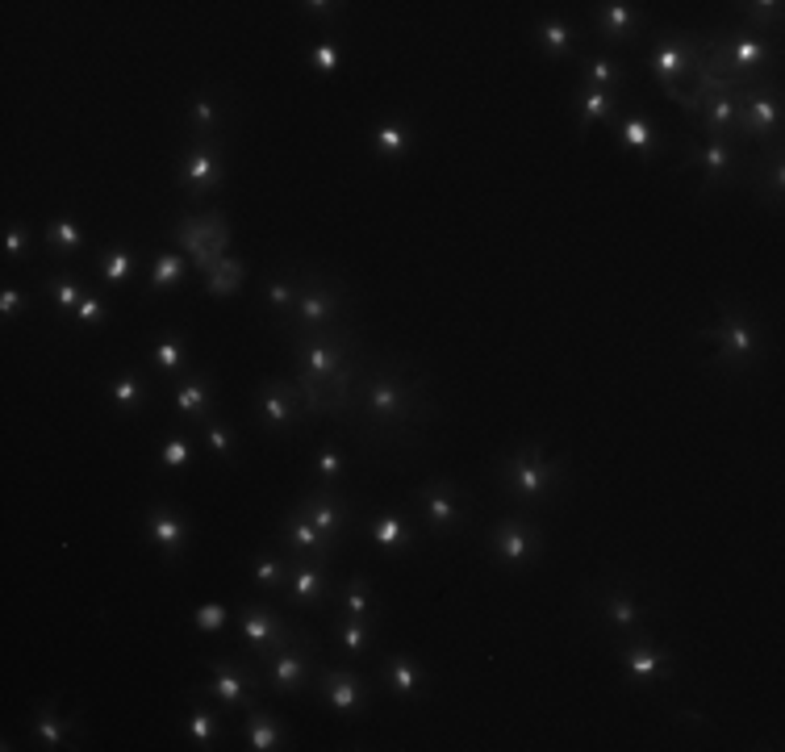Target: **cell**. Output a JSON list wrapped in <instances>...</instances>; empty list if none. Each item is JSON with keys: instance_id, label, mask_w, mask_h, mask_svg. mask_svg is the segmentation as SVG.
Instances as JSON below:
<instances>
[{"instance_id": "836d02e7", "label": "cell", "mask_w": 785, "mask_h": 752, "mask_svg": "<svg viewBox=\"0 0 785 752\" xmlns=\"http://www.w3.org/2000/svg\"><path fill=\"white\" fill-rule=\"evenodd\" d=\"M184 276H188V260H184V255H176V251H159L155 255V264H151V289L155 293L159 289H176Z\"/></svg>"}, {"instance_id": "f6af8a7d", "label": "cell", "mask_w": 785, "mask_h": 752, "mask_svg": "<svg viewBox=\"0 0 785 752\" xmlns=\"http://www.w3.org/2000/svg\"><path fill=\"white\" fill-rule=\"evenodd\" d=\"M188 464H193V443H188L184 435H172L159 448V468H172V473H180V468H188Z\"/></svg>"}, {"instance_id": "4dcf8cb0", "label": "cell", "mask_w": 785, "mask_h": 752, "mask_svg": "<svg viewBox=\"0 0 785 752\" xmlns=\"http://www.w3.org/2000/svg\"><path fill=\"white\" fill-rule=\"evenodd\" d=\"M539 46H543L547 59L573 55V26H568V21H560V17H547L543 26H539Z\"/></svg>"}, {"instance_id": "ba28073f", "label": "cell", "mask_w": 785, "mask_h": 752, "mask_svg": "<svg viewBox=\"0 0 785 752\" xmlns=\"http://www.w3.org/2000/svg\"><path fill=\"white\" fill-rule=\"evenodd\" d=\"M543 548V535L535 527H527L522 519H506L493 531V556L506 564V569H522L527 560H535Z\"/></svg>"}, {"instance_id": "9f6ffc18", "label": "cell", "mask_w": 785, "mask_h": 752, "mask_svg": "<svg viewBox=\"0 0 785 752\" xmlns=\"http://www.w3.org/2000/svg\"><path fill=\"white\" fill-rule=\"evenodd\" d=\"M76 318H80V322H88V326H97V322H105V301H101L97 293H84V301H80V310H76Z\"/></svg>"}, {"instance_id": "5b68a950", "label": "cell", "mask_w": 785, "mask_h": 752, "mask_svg": "<svg viewBox=\"0 0 785 752\" xmlns=\"http://www.w3.org/2000/svg\"><path fill=\"white\" fill-rule=\"evenodd\" d=\"M698 42L694 38H685V34H664L660 38V46L652 51V72H656V80L664 84V92H669V101L677 97V80L689 72V67H698Z\"/></svg>"}, {"instance_id": "2e32d148", "label": "cell", "mask_w": 785, "mask_h": 752, "mask_svg": "<svg viewBox=\"0 0 785 752\" xmlns=\"http://www.w3.org/2000/svg\"><path fill=\"white\" fill-rule=\"evenodd\" d=\"M593 26H598V34L614 46H627L635 42L639 26H644V17H639L635 5H623V0H606V5L593 9Z\"/></svg>"}, {"instance_id": "b9f144b4", "label": "cell", "mask_w": 785, "mask_h": 752, "mask_svg": "<svg viewBox=\"0 0 785 752\" xmlns=\"http://www.w3.org/2000/svg\"><path fill=\"white\" fill-rule=\"evenodd\" d=\"M343 610L351 619H372V590H368V581L364 577H351L347 581V594H343Z\"/></svg>"}, {"instance_id": "7bdbcfd3", "label": "cell", "mask_w": 785, "mask_h": 752, "mask_svg": "<svg viewBox=\"0 0 785 752\" xmlns=\"http://www.w3.org/2000/svg\"><path fill=\"white\" fill-rule=\"evenodd\" d=\"M151 364H155L159 372H176V368L184 364V339H180V335H163V339L155 343V351H151Z\"/></svg>"}, {"instance_id": "d4e9b609", "label": "cell", "mask_w": 785, "mask_h": 752, "mask_svg": "<svg viewBox=\"0 0 785 752\" xmlns=\"http://www.w3.org/2000/svg\"><path fill=\"white\" fill-rule=\"evenodd\" d=\"M280 531H284V544H289L293 552H301V556H326V552H330V544L322 539V531L309 523L301 510H293L289 519H284Z\"/></svg>"}, {"instance_id": "52a82bcc", "label": "cell", "mask_w": 785, "mask_h": 752, "mask_svg": "<svg viewBox=\"0 0 785 752\" xmlns=\"http://www.w3.org/2000/svg\"><path fill=\"white\" fill-rule=\"evenodd\" d=\"M418 502H422L426 523L439 527V531H456V527H464V519H468L464 493L451 485V481H431V485H422V489H418Z\"/></svg>"}, {"instance_id": "4fadbf2b", "label": "cell", "mask_w": 785, "mask_h": 752, "mask_svg": "<svg viewBox=\"0 0 785 752\" xmlns=\"http://www.w3.org/2000/svg\"><path fill=\"white\" fill-rule=\"evenodd\" d=\"M301 514L309 523H314L318 531H322V539L330 548H335V539L343 535V527H347V506H343V498L335 489H318V493H309V498L301 502Z\"/></svg>"}, {"instance_id": "f546056e", "label": "cell", "mask_w": 785, "mask_h": 752, "mask_svg": "<svg viewBox=\"0 0 785 752\" xmlns=\"http://www.w3.org/2000/svg\"><path fill=\"white\" fill-rule=\"evenodd\" d=\"M372 147H376L380 159H401V155L414 147V134H410L406 122H397V117H393V122H385V126L372 134Z\"/></svg>"}, {"instance_id": "e575fe53", "label": "cell", "mask_w": 785, "mask_h": 752, "mask_svg": "<svg viewBox=\"0 0 785 752\" xmlns=\"http://www.w3.org/2000/svg\"><path fill=\"white\" fill-rule=\"evenodd\" d=\"M239 285H243V264L234 260V255H222L218 264H213V272L205 276V289L213 293V297H226V293H239Z\"/></svg>"}, {"instance_id": "f1b7e54d", "label": "cell", "mask_w": 785, "mask_h": 752, "mask_svg": "<svg viewBox=\"0 0 785 752\" xmlns=\"http://www.w3.org/2000/svg\"><path fill=\"white\" fill-rule=\"evenodd\" d=\"M209 397H213V381H209V376H193V381H184V385L176 389V410H180V418H205Z\"/></svg>"}, {"instance_id": "3957f363", "label": "cell", "mask_w": 785, "mask_h": 752, "mask_svg": "<svg viewBox=\"0 0 785 752\" xmlns=\"http://www.w3.org/2000/svg\"><path fill=\"white\" fill-rule=\"evenodd\" d=\"M176 243L193 255V268L201 272V276H209L213 272V264L226 255V247H230V226H226V218L222 214H188L180 226H176Z\"/></svg>"}, {"instance_id": "8992f818", "label": "cell", "mask_w": 785, "mask_h": 752, "mask_svg": "<svg viewBox=\"0 0 785 752\" xmlns=\"http://www.w3.org/2000/svg\"><path fill=\"white\" fill-rule=\"evenodd\" d=\"M702 339L719 343V360L723 364H748V360H756V351H760V339L752 331V322L740 310H723V322L710 326V331H702Z\"/></svg>"}, {"instance_id": "9c48e42d", "label": "cell", "mask_w": 785, "mask_h": 752, "mask_svg": "<svg viewBox=\"0 0 785 752\" xmlns=\"http://www.w3.org/2000/svg\"><path fill=\"white\" fill-rule=\"evenodd\" d=\"M368 414L380 418V422H401V418H410V414H414L410 385L401 381V376H389V372L372 376V385H368Z\"/></svg>"}, {"instance_id": "6f0895ef", "label": "cell", "mask_w": 785, "mask_h": 752, "mask_svg": "<svg viewBox=\"0 0 785 752\" xmlns=\"http://www.w3.org/2000/svg\"><path fill=\"white\" fill-rule=\"evenodd\" d=\"M765 21H781V5H748V30L760 34Z\"/></svg>"}, {"instance_id": "7dc6e473", "label": "cell", "mask_w": 785, "mask_h": 752, "mask_svg": "<svg viewBox=\"0 0 785 752\" xmlns=\"http://www.w3.org/2000/svg\"><path fill=\"white\" fill-rule=\"evenodd\" d=\"M339 640H343V648H347L351 656H360V652H368V644H372V631H368V619H347V623H343V631H339Z\"/></svg>"}, {"instance_id": "7402d4cb", "label": "cell", "mask_w": 785, "mask_h": 752, "mask_svg": "<svg viewBox=\"0 0 785 752\" xmlns=\"http://www.w3.org/2000/svg\"><path fill=\"white\" fill-rule=\"evenodd\" d=\"M322 694H326V702L339 715H355V711L364 707L368 686L360 681V673H351V669H326L322 673Z\"/></svg>"}, {"instance_id": "ac0fdd59", "label": "cell", "mask_w": 785, "mask_h": 752, "mask_svg": "<svg viewBox=\"0 0 785 752\" xmlns=\"http://www.w3.org/2000/svg\"><path fill=\"white\" fill-rule=\"evenodd\" d=\"M669 665H673V656L664 652V648H656L652 640H639V644H631L623 652V669H627V677L635 681V686H652V681H664V677H669Z\"/></svg>"}, {"instance_id": "cb8c5ba5", "label": "cell", "mask_w": 785, "mask_h": 752, "mask_svg": "<svg viewBox=\"0 0 785 752\" xmlns=\"http://www.w3.org/2000/svg\"><path fill=\"white\" fill-rule=\"evenodd\" d=\"M372 544L380 552H406L414 544V527L401 510H385L372 519Z\"/></svg>"}, {"instance_id": "681fc988", "label": "cell", "mask_w": 785, "mask_h": 752, "mask_svg": "<svg viewBox=\"0 0 785 752\" xmlns=\"http://www.w3.org/2000/svg\"><path fill=\"white\" fill-rule=\"evenodd\" d=\"M268 305H272V310H276V314H289V310H293V305H297V285H293V280H284V276H276V280H272V285H268Z\"/></svg>"}, {"instance_id": "f907efd6", "label": "cell", "mask_w": 785, "mask_h": 752, "mask_svg": "<svg viewBox=\"0 0 785 752\" xmlns=\"http://www.w3.org/2000/svg\"><path fill=\"white\" fill-rule=\"evenodd\" d=\"M309 59H314L318 76H335V72H339V42H335V38H322Z\"/></svg>"}, {"instance_id": "d6986e66", "label": "cell", "mask_w": 785, "mask_h": 752, "mask_svg": "<svg viewBox=\"0 0 785 752\" xmlns=\"http://www.w3.org/2000/svg\"><path fill=\"white\" fill-rule=\"evenodd\" d=\"M339 314V289H326V285H309L297 293V305L289 310L293 326H330Z\"/></svg>"}, {"instance_id": "bcb514c9", "label": "cell", "mask_w": 785, "mask_h": 752, "mask_svg": "<svg viewBox=\"0 0 785 752\" xmlns=\"http://www.w3.org/2000/svg\"><path fill=\"white\" fill-rule=\"evenodd\" d=\"M101 276L109 280V285H122V280H130L134 276V255L126 247H113L105 255V264H101Z\"/></svg>"}, {"instance_id": "8d00e7d4", "label": "cell", "mask_w": 785, "mask_h": 752, "mask_svg": "<svg viewBox=\"0 0 785 752\" xmlns=\"http://www.w3.org/2000/svg\"><path fill=\"white\" fill-rule=\"evenodd\" d=\"M71 723L76 719H63V715H55V707H38V740H42V748H63L67 744V732H71Z\"/></svg>"}, {"instance_id": "f35d334b", "label": "cell", "mask_w": 785, "mask_h": 752, "mask_svg": "<svg viewBox=\"0 0 785 752\" xmlns=\"http://www.w3.org/2000/svg\"><path fill=\"white\" fill-rule=\"evenodd\" d=\"M46 243H51V251H55V255H71V251H80V247H84V230H80L76 222L59 218V222L46 226Z\"/></svg>"}, {"instance_id": "db71d44e", "label": "cell", "mask_w": 785, "mask_h": 752, "mask_svg": "<svg viewBox=\"0 0 785 752\" xmlns=\"http://www.w3.org/2000/svg\"><path fill=\"white\" fill-rule=\"evenodd\" d=\"M205 443H209L213 456H230L234 452V431L222 427V422H209V427H205Z\"/></svg>"}, {"instance_id": "30bf717a", "label": "cell", "mask_w": 785, "mask_h": 752, "mask_svg": "<svg viewBox=\"0 0 785 752\" xmlns=\"http://www.w3.org/2000/svg\"><path fill=\"white\" fill-rule=\"evenodd\" d=\"M309 652H314V644H309V640L280 644L276 656H272V665H268V690H276V694L301 690L305 677H309Z\"/></svg>"}, {"instance_id": "4316f807", "label": "cell", "mask_w": 785, "mask_h": 752, "mask_svg": "<svg viewBox=\"0 0 785 752\" xmlns=\"http://www.w3.org/2000/svg\"><path fill=\"white\" fill-rule=\"evenodd\" d=\"M280 744H284L280 723H276L268 711L251 707V711H247V748H255V752H272V748H280Z\"/></svg>"}, {"instance_id": "74e56055", "label": "cell", "mask_w": 785, "mask_h": 752, "mask_svg": "<svg viewBox=\"0 0 785 752\" xmlns=\"http://www.w3.org/2000/svg\"><path fill=\"white\" fill-rule=\"evenodd\" d=\"M602 610H606V619H610L618 631H635V627H639V606H635V598L623 594V590L606 594V598H602Z\"/></svg>"}, {"instance_id": "ffe728a7", "label": "cell", "mask_w": 785, "mask_h": 752, "mask_svg": "<svg viewBox=\"0 0 785 752\" xmlns=\"http://www.w3.org/2000/svg\"><path fill=\"white\" fill-rule=\"evenodd\" d=\"M209 694L226 702V707H247L251 702V669L247 665H234V661H209Z\"/></svg>"}, {"instance_id": "ab89813d", "label": "cell", "mask_w": 785, "mask_h": 752, "mask_svg": "<svg viewBox=\"0 0 785 752\" xmlns=\"http://www.w3.org/2000/svg\"><path fill=\"white\" fill-rule=\"evenodd\" d=\"M289 560H276V556H259L255 569H251V581L264 585V590H284V581H289Z\"/></svg>"}, {"instance_id": "60d3db41", "label": "cell", "mask_w": 785, "mask_h": 752, "mask_svg": "<svg viewBox=\"0 0 785 752\" xmlns=\"http://www.w3.org/2000/svg\"><path fill=\"white\" fill-rule=\"evenodd\" d=\"M184 732H188V740H193L197 748H213V736H218V715H213L209 707H193Z\"/></svg>"}, {"instance_id": "7c38bea8", "label": "cell", "mask_w": 785, "mask_h": 752, "mask_svg": "<svg viewBox=\"0 0 785 752\" xmlns=\"http://www.w3.org/2000/svg\"><path fill=\"white\" fill-rule=\"evenodd\" d=\"M222 155L213 151L209 143H193L184 151V159H180V184L188 188V193H209V188H218L222 184Z\"/></svg>"}, {"instance_id": "83f0119b", "label": "cell", "mask_w": 785, "mask_h": 752, "mask_svg": "<svg viewBox=\"0 0 785 752\" xmlns=\"http://www.w3.org/2000/svg\"><path fill=\"white\" fill-rule=\"evenodd\" d=\"M698 159H702V180H706V188L710 184H719L727 172H731V138H706L702 143V151H698Z\"/></svg>"}, {"instance_id": "f5cc1de1", "label": "cell", "mask_w": 785, "mask_h": 752, "mask_svg": "<svg viewBox=\"0 0 785 752\" xmlns=\"http://www.w3.org/2000/svg\"><path fill=\"white\" fill-rule=\"evenodd\" d=\"M5 255L9 260H26L30 255V230L21 222H9V230H5Z\"/></svg>"}, {"instance_id": "11a10c76", "label": "cell", "mask_w": 785, "mask_h": 752, "mask_svg": "<svg viewBox=\"0 0 785 752\" xmlns=\"http://www.w3.org/2000/svg\"><path fill=\"white\" fill-rule=\"evenodd\" d=\"M314 468H318V477H322L326 485H335V481L343 477V456H339L335 448H322L318 460H314Z\"/></svg>"}, {"instance_id": "ee69618b", "label": "cell", "mask_w": 785, "mask_h": 752, "mask_svg": "<svg viewBox=\"0 0 785 752\" xmlns=\"http://www.w3.org/2000/svg\"><path fill=\"white\" fill-rule=\"evenodd\" d=\"M188 126H197L201 134L218 130V101H213L209 92H201V97H193V105H188Z\"/></svg>"}, {"instance_id": "484cf974", "label": "cell", "mask_w": 785, "mask_h": 752, "mask_svg": "<svg viewBox=\"0 0 785 752\" xmlns=\"http://www.w3.org/2000/svg\"><path fill=\"white\" fill-rule=\"evenodd\" d=\"M385 677H389V686L401 698H414L426 686V673L418 669V661H414V656H406V652H393L389 656V661H385Z\"/></svg>"}, {"instance_id": "6da1fadb", "label": "cell", "mask_w": 785, "mask_h": 752, "mask_svg": "<svg viewBox=\"0 0 785 752\" xmlns=\"http://www.w3.org/2000/svg\"><path fill=\"white\" fill-rule=\"evenodd\" d=\"M347 351L339 339H309L305 343V368L297 376V389L305 393V410H322V389H335V402L347 389Z\"/></svg>"}, {"instance_id": "816d5d0a", "label": "cell", "mask_w": 785, "mask_h": 752, "mask_svg": "<svg viewBox=\"0 0 785 752\" xmlns=\"http://www.w3.org/2000/svg\"><path fill=\"white\" fill-rule=\"evenodd\" d=\"M46 289H51V297H55V305H59V314H76V310H80L84 297H80V289L71 285V280H51Z\"/></svg>"}, {"instance_id": "e0dca14e", "label": "cell", "mask_w": 785, "mask_h": 752, "mask_svg": "<svg viewBox=\"0 0 785 752\" xmlns=\"http://www.w3.org/2000/svg\"><path fill=\"white\" fill-rule=\"evenodd\" d=\"M326 590V556H309L297 560L289 569V581H284V598L293 606H314Z\"/></svg>"}, {"instance_id": "7a4b0ae2", "label": "cell", "mask_w": 785, "mask_h": 752, "mask_svg": "<svg viewBox=\"0 0 785 752\" xmlns=\"http://www.w3.org/2000/svg\"><path fill=\"white\" fill-rule=\"evenodd\" d=\"M502 477H506V485H510V493L518 502H539L543 493L560 481V464L547 460L543 443H527V448L506 460Z\"/></svg>"}, {"instance_id": "680465c9", "label": "cell", "mask_w": 785, "mask_h": 752, "mask_svg": "<svg viewBox=\"0 0 785 752\" xmlns=\"http://www.w3.org/2000/svg\"><path fill=\"white\" fill-rule=\"evenodd\" d=\"M26 305H30V297L21 293V289H5V293H0V314H5V318H17Z\"/></svg>"}, {"instance_id": "d6a6232c", "label": "cell", "mask_w": 785, "mask_h": 752, "mask_svg": "<svg viewBox=\"0 0 785 752\" xmlns=\"http://www.w3.org/2000/svg\"><path fill=\"white\" fill-rule=\"evenodd\" d=\"M614 109H618V97L610 88H585V97H581V134H589L593 122L614 117Z\"/></svg>"}, {"instance_id": "603a6c76", "label": "cell", "mask_w": 785, "mask_h": 752, "mask_svg": "<svg viewBox=\"0 0 785 752\" xmlns=\"http://www.w3.org/2000/svg\"><path fill=\"white\" fill-rule=\"evenodd\" d=\"M618 138H623V147L635 151L639 159H652L664 147V134L656 130V122L644 109H631L627 117H618Z\"/></svg>"}, {"instance_id": "1f68e13d", "label": "cell", "mask_w": 785, "mask_h": 752, "mask_svg": "<svg viewBox=\"0 0 785 752\" xmlns=\"http://www.w3.org/2000/svg\"><path fill=\"white\" fill-rule=\"evenodd\" d=\"M109 397H113V406L122 410V414H138V410H142V402H147V385H142V376H138V372H122V376L113 381Z\"/></svg>"}, {"instance_id": "277c9868", "label": "cell", "mask_w": 785, "mask_h": 752, "mask_svg": "<svg viewBox=\"0 0 785 752\" xmlns=\"http://www.w3.org/2000/svg\"><path fill=\"white\" fill-rule=\"evenodd\" d=\"M715 55H719V63L727 67L735 80H756L760 67H769L773 46L765 42V34H756V30H735L723 42H715Z\"/></svg>"}, {"instance_id": "5bb4252c", "label": "cell", "mask_w": 785, "mask_h": 752, "mask_svg": "<svg viewBox=\"0 0 785 752\" xmlns=\"http://www.w3.org/2000/svg\"><path fill=\"white\" fill-rule=\"evenodd\" d=\"M243 640L251 652L264 656V652H276L280 644H289L293 636L268 606H243Z\"/></svg>"}, {"instance_id": "d590c367", "label": "cell", "mask_w": 785, "mask_h": 752, "mask_svg": "<svg viewBox=\"0 0 785 752\" xmlns=\"http://www.w3.org/2000/svg\"><path fill=\"white\" fill-rule=\"evenodd\" d=\"M585 84H589V88L627 84V63L606 59V55H589V59H585Z\"/></svg>"}, {"instance_id": "c3c4849f", "label": "cell", "mask_w": 785, "mask_h": 752, "mask_svg": "<svg viewBox=\"0 0 785 752\" xmlns=\"http://www.w3.org/2000/svg\"><path fill=\"white\" fill-rule=\"evenodd\" d=\"M226 619H230V610H226L222 602H205V606L193 610V627H197V631H222Z\"/></svg>"}, {"instance_id": "91938a15", "label": "cell", "mask_w": 785, "mask_h": 752, "mask_svg": "<svg viewBox=\"0 0 785 752\" xmlns=\"http://www.w3.org/2000/svg\"><path fill=\"white\" fill-rule=\"evenodd\" d=\"M301 9H305V13H314V17H326V21H330V17H335V9H339V5H318V0H309V5H301Z\"/></svg>"}, {"instance_id": "9a60e30c", "label": "cell", "mask_w": 785, "mask_h": 752, "mask_svg": "<svg viewBox=\"0 0 785 752\" xmlns=\"http://www.w3.org/2000/svg\"><path fill=\"white\" fill-rule=\"evenodd\" d=\"M301 410H305V402H301V393H297V385H289V381H268L264 385V393H259V418L268 422V427H293V422L301 418Z\"/></svg>"}, {"instance_id": "8fae6325", "label": "cell", "mask_w": 785, "mask_h": 752, "mask_svg": "<svg viewBox=\"0 0 785 752\" xmlns=\"http://www.w3.org/2000/svg\"><path fill=\"white\" fill-rule=\"evenodd\" d=\"M777 122H781V101L777 92L760 88V84H748L740 92V134H760L769 138L777 134Z\"/></svg>"}, {"instance_id": "44dd1931", "label": "cell", "mask_w": 785, "mask_h": 752, "mask_svg": "<svg viewBox=\"0 0 785 752\" xmlns=\"http://www.w3.org/2000/svg\"><path fill=\"white\" fill-rule=\"evenodd\" d=\"M147 535H151V544L163 556H172V560L188 548V523L180 519L172 506H151L147 510Z\"/></svg>"}]
</instances>
